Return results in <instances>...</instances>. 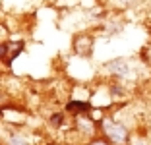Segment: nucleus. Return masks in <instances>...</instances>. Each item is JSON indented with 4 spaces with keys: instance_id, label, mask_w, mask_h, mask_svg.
<instances>
[{
    "instance_id": "f257e3e1",
    "label": "nucleus",
    "mask_w": 151,
    "mask_h": 145,
    "mask_svg": "<svg viewBox=\"0 0 151 145\" xmlns=\"http://www.w3.org/2000/svg\"><path fill=\"white\" fill-rule=\"evenodd\" d=\"M103 128H105L107 136L111 137L114 143H126V139H128V132H126L124 126L114 124V122H111V120H105V122H103Z\"/></svg>"
},
{
    "instance_id": "f03ea898",
    "label": "nucleus",
    "mask_w": 151,
    "mask_h": 145,
    "mask_svg": "<svg viewBox=\"0 0 151 145\" xmlns=\"http://www.w3.org/2000/svg\"><path fill=\"white\" fill-rule=\"evenodd\" d=\"M22 50H23V41H12V43L2 45V56L10 58V60H14Z\"/></svg>"
},
{
    "instance_id": "7ed1b4c3",
    "label": "nucleus",
    "mask_w": 151,
    "mask_h": 145,
    "mask_svg": "<svg viewBox=\"0 0 151 145\" xmlns=\"http://www.w3.org/2000/svg\"><path fill=\"white\" fill-rule=\"evenodd\" d=\"M91 47H93L91 37H78V39L74 41V50L80 54V56H87V54L91 52Z\"/></svg>"
},
{
    "instance_id": "20e7f679",
    "label": "nucleus",
    "mask_w": 151,
    "mask_h": 145,
    "mask_svg": "<svg viewBox=\"0 0 151 145\" xmlns=\"http://www.w3.org/2000/svg\"><path fill=\"white\" fill-rule=\"evenodd\" d=\"M78 124H80V128L83 130V132H91V124H87L83 118H80V120H78Z\"/></svg>"
},
{
    "instance_id": "39448f33",
    "label": "nucleus",
    "mask_w": 151,
    "mask_h": 145,
    "mask_svg": "<svg viewBox=\"0 0 151 145\" xmlns=\"http://www.w3.org/2000/svg\"><path fill=\"white\" fill-rule=\"evenodd\" d=\"M50 124H52V126H60V124H62V114H54L52 118H50Z\"/></svg>"
},
{
    "instance_id": "423d86ee",
    "label": "nucleus",
    "mask_w": 151,
    "mask_h": 145,
    "mask_svg": "<svg viewBox=\"0 0 151 145\" xmlns=\"http://www.w3.org/2000/svg\"><path fill=\"white\" fill-rule=\"evenodd\" d=\"M10 145H27V143H25L23 137H12V139H10Z\"/></svg>"
},
{
    "instance_id": "0eeeda50",
    "label": "nucleus",
    "mask_w": 151,
    "mask_h": 145,
    "mask_svg": "<svg viewBox=\"0 0 151 145\" xmlns=\"http://www.w3.org/2000/svg\"><path fill=\"white\" fill-rule=\"evenodd\" d=\"M91 145H107L105 141H95V143H91Z\"/></svg>"
}]
</instances>
